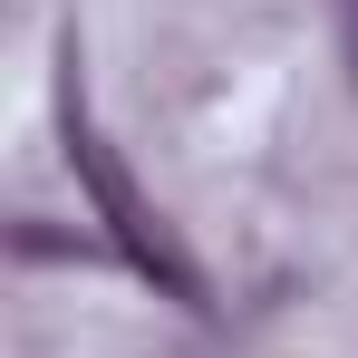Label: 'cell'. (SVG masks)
I'll return each mask as SVG.
<instances>
[{
	"instance_id": "cell-1",
	"label": "cell",
	"mask_w": 358,
	"mask_h": 358,
	"mask_svg": "<svg viewBox=\"0 0 358 358\" xmlns=\"http://www.w3.org/2000/svg\"><path fill=\"white\" fill-rule=\"evenodd\" d=\"M59 136H68V165H78V184H87V203H97V223H107V242H117V262H136L165 300L203 310V281H194L184 242L155 223V203L136 194V175L107 155V136H97V117H87V87H78V39H68V59H59Z\"/></svg>"
}]
</instances>
